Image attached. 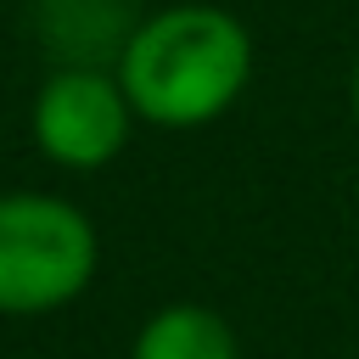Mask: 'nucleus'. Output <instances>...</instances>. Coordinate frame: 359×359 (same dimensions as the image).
<instances>
[{
    "mask_svg": "<svg viewBox=\"0 0 359 359\" xmlns=\"http://www.w3.org/2000/svg\"><path fill=\"white\" fill-rule=\"evenodd\" d=\"M95 275L90 219L39 191L0 196V314H50Z\"/></svg>",
    "mask_w": 359,
    "mask_h": 359,
    "instance_id": "f03ea898",
    "label": "nucleus"
},
{
    "mask_svg": "<svg viewBox=\"0 0 359 359\" xmlns=\"http://www.w3.org/2000/svg\"><path fill=\"white\" fill-rule=\"evenodd\" d=\"M129 359H241V348L224 314L202 303H168L135 331Z\"/></svg>",
    "mask_w": 359,
    "mask_h": 359,
    "instance_id": "20e7f679",
    "label": "nucleus"
},
{
    "mask_svg": "<svg viewBox=\"0 0 359 359\" xmlns=\"http://www.w3.org/2000/svg\"><path fill=\"white\" fill-rule=\"evenodd\" d=\"M252 73L247 28L219 6H168L140 22L118 56V84L146 123L196 129L213 123Z\"/></svg>",
    "mask_w": 359,
    "mask_h": 359,
    "instance_id": "f257e3e1",
    "label": "nucleus"
},
{
    "mask_svg": "<svg viewBox=\"0 0 359 359\" xmlns=\"http://www.w3.org/2000/svg\"><path fill=\"white\" fill-rule=\"evenodd\" d=\"M129 95L95 67H62L34 101V140L62 168H101L129 140Z\"/></svg>",
    "mask_w": 359,
    "mask_h": 359,
    "instance_id": "7ed1b4c3",
    "label": "nucleus"
},
{
    "mask_svg": "<svg viewBox=\"0 0 359 359\" xmlns=\"http://www.w3.org/2000/svg\"><path fill=\"white\" fill-rule=\"evenodd\" d=\"M353 123H359V62H353Z\"/></svg>",
    "mask_w": 359,
    "mask_h": 359,
    "instance_id": "39448f33",
    "label": "nucleus"
}]
</instances>
